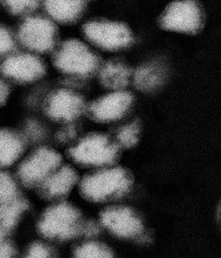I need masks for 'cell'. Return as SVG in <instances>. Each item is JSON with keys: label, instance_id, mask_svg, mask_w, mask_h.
I'll return each mask as SVG.
<instances>
[{"label": "cell", "instance_id": "cell-1", "mask_svg": "<svg viewBox=\"0 0 221 258\" xmlns=\"http://www.w3.org/2000/svg\"><path fill=\"white\" fill-rule=\"evenodd\" d=\"M43 203L44 206L39 209L36 202L29 234L51 243L81 238L83 225L87 220L76 205L69 200Z\"/></svg>", "mask_w": 221, "mask_h": 258}, {"label": "cell", "instance_id": "cell-2", "mask_svg": "<svg viewBox=\"0 0 221 258\" xmlns=\"http://www.w3.org/2000/svg\"><path fill=\"white\" fill-rule=\"evenodd\" d=\"M62 164L63 157L58 151L39 144L29 148L14 171L23 188L32 196Z\"/></svg>", "mask_w": 221, "mask_h": 258}, {"label": "cell", "instance_id": "cell-3", "mask_svg": "<svg viewBox=\"0 0 221 258\" xmlns=\"http://www.w3.org/2000/svg\"><path fill=\"white\" fill-rule=\"evenodd\" d=\"M132 176L121 167L101 169L87 173L79 180L78 191L84 201L100 203L127 192Z\"/></svg>", "mask_w": 221, "mask_h": 258}, {"label": "cell", "instance_id": "cell-4", "mask_svg": "<svg viewBox=\"0 0 221 258\" xmlns=\"http://www.w3.org/2000/svg\"><path fill=\"white\" fill-rule=\"evenodd\" d=\"M52 63L62 73L86 77L99 69L101 59L85 43L70 39L55 48Z\"/></svg>", "mask_w": 221, "mask_h": 258}, {"label": "cell", "instance_id": "cell-5", "mask_svg": "<svg viewBox=\"0 0 221 258\" xmlns=\"http://www.w3.org/2000/svg\"><path fill=\"white\" fill-rule=\"evenodd\" d=\"M119 153L118 146L105 135L90 133L79 139L68 150L69 158L85 167H101L112 164Z\"/></svg>", "mask_w": 221, "mask_h": 258}, {"label": "cell", "instance_id": "cell-6", "mask_svg": "<svg viewBox=\"0 0 221 258\" xmlns=\"http://www.w3.org/2000/svg\"><path fill=\"white\" fill-rule=\"evenodd\" d=\"M16 34L23 49L37 55L51 52L58 47V28L48 17L33 14L22 19Z\"/></svg>", "mask_w": 221, "mask_h": 258}, {"label": "cell", "instance_id": "cell-7", "mask_svg": "<svg viewBox=\"0 0 221 258\" xmlns=\"http://www.w3.org/2000/svg\"><path fill=\"white\" fill-rule=\"evenodd\" d=\"M205 23V11L197 1L171 3L158 19V25L163 30L190 35L199 33Z\"/></svg>", "mask_w": 221, "mask_h": 258}, {"label": "cell", "instance_id": "cell-8", "mask_svg": "<svg viewBox=\"0 0 221 258\" xmlns=\"http://www.w3.org/2000/svg\"><path fill=\"white\" fill-rule=\"evenodd\" d=\"M83 33L94 46L108 51L127 48L133 41V33L127 25L104 19L86 22Z\"/></svg>", "mask_w": 221, "mask_h": 258}, {"label": "cell", "instance_id": "cell-9", "mask_svg": "<svg viewBox=\"0 0 221 258\" xmlns=\"http://www.w3.org/2000/svg\"><path fill=\"white\" fill-rule=\"evenodd\" d=\"M45 66L39 55L26 50H17L0 61V75L8 83L30 84L41 80Z\"/></svg>", "mask_w": 221, "mask_h": 258}, {"label": "cell", "instance_id": "cell-10", "mask_svg": "<svg viewBox=\"0 0 221 258\" xmlns=\"http://www.w3.org/2000/svg\"><path fill=\"white\" fill-rule=\"evenodd\" d=\"M36 201L27 194L0 205V229L8 236L21 238L27 234Z\"/></svg>", "mask_w": 221, "mask_h": 258}, {"label": "cell", "instance_id": "cell-11", "mask_svg": "<svg viewBox=\"0 0 221 258\" xmlns=\"http://www.w3.org/2000/svg\"><path fill=\"white\" fill-rule=\"evenodd\" d=\"M79 173L71 165L62 164L44 180L32 194L37 202L66 201L75 188L79 186Z\"/></svg>", "mask_w": 221, "mask_h": 258}, {"label": "cell", "instance_id": "cell-12", "mask_svg": "<svg viewBox=\"0 0 221 258\" xmlns=\"http://www.w3.org/2000/svg\"><path fill=\"white\" fill-rule=\"evenodd\" d=\"M87 105L77 93L68 89H59L50 94L44 102V113L53 121L74 124L83 113Z\"/></svg>", "mask_w": 221, "mask_h": 258}, {"label": "cell", "instance_id": "cell-13", "mask_svg": "<svg viewBox=\"0 0 221 258\" xmlns=\"http://www.w3.org/2000/svg\"><path fill=\"white\" fill-rule=\"evenodd\" d=\"M133 94L118 91L101 97L87 105L86 113L97 122H111L122 118L131 107Z\"/></svg>", "mask_w": 221, "mask_h": 258}, {"label": "cell", "instance_id": "cell-14", "mask_svg": "<svg viewBox=\"0 0 221 258\" xmlns=\"http://www.w3.org/2000/svg\"><path fill=\"white\" fill-rule=\"evenodd\" d=\"M100 224L122 238H136L144 231L142 223L131 209L123 207L109 208L100 214Z\"/></svg>", "mask_w": 221, "mask_h": 258}, {"label": "cell", "instance_id": "cell-15", "mask_svg": "<svg viewBox=\"0 0 221 258\" xmlns=\"http://www.w3.org/2000/svg\"><path fill=\"white\" fill-rule=\"evenodd\" d=\"M30 145L16 124H0V169L14 170Z\"/></svg>", "mask_w": 221, "mask_h": 258}, {"label": "cell", "instance_id": "cell-16", "mask_svg": "<svg viewBox=\"0 0 221 258\" xmlns=\"http://www.w3.org/2000/svg\"><path fill=\"white\" fill-rule=\"evenodd\" d=\"M44 8L52 22L69 24L81 17L86 5L83 1H47Z\"/></svg>", "mask_w": 221, "mask_h": 258}, {"label": "cell", "instance_id": "cell-17", "mask_svg": "<svg viewBox=\"0 0 221 258\" xmlns=\"http://www.w3.org/2000/svg\"><path fill=\"white\" fill-rule=\"evenodd\" d=\"M132 71L120 61L111 60L101 67L99 78L101 84L115 91H122L127 87Z\"/></svg>", "mask_w": 221, "mask_h": 258}, {"label": "cell", "instance_id": "cell-18", "mask_svg": "<svg viewBox=\"0 0 221 258\" xmlns=\"http://www.w3.org/2000/svg\"><path fill=\"white\" fill-rule=\"evenodd\" d=\"M19 258H58V253L52 243L28 233L19 239Z\"/></svg>", "mask_w": 221, "mask_h": 258}, {"label": "cell", "instance_id": "cell-19", "mask_svg": "<svg viewBox=\"0 0 221 258\" xmlns=\"http://www.w3.org/2000/svg\"><path fill=\"white\" fill-rule=\"evenodd\" d=\"M163 77L162 68L159 65L151 63L140 67L134 72L133 83L140 91H149L160 85Z\"/></svg>", "mask_w": 221, "mask_h": 258}, {"label": "cell", "instance_id": "cell-20", "mask_svg": "<svg viewBox=\"0 0 221 258\" xmlns=\"http://www.w3.org/2000/svg\"><path fill=\"white\" fill-rule=\"evenodd\" d=\"M27 194L14 170L0 169V205Z\"/></svg>", "mask_w": 221, "mask_h": 258}, {"label": "cell", "instance_id": "cell-21", "mask_svg": "<svg viewBox=\"0 0 221 258\" xmlns=\"http://www.w3.org/2000/svg\"><path fill=\"white\" fill-rule=\"evenodd\" d=\"M84 239L74 246L72 258H115L111 249L105 244L92 238Z\"/></svg>", "mask_w": 221, "mask_h": 258}, {"label": "cell", "instance_id": "cell-22", "mask_svg": "<svg viewBox=\"0 0 221 258\" xmlns=\"http://www.w3.org/2000/svg\"><path fill=\"white\" fill-rule=\"evenodd\" d=\"M17 125L30 147L42 144L44 142L47 134L46 128L40 120L28 116Z\"/></svg>", "mask_w": 221, "mask_h": 258}, {"label": "cell", "instance_id": "cell-23", "mask_svg": "<svg viewBox=\"0 0 221 258\" xmlns=\"http://www.w3.org/2000/svg\"><path fill=\"white\" fill-rule=\"evenodd\" d=\"M18 45L16 32L6 25L0 24V61L17 51Z\"/></svg>", "mask_w": 221, "mask_h": 258}, {"label": "cell", "instance_id": "cell-24", "mask_svg": "<svg viewBox=\"0 0 221 258\" xmlns=\"http://www.w3.org/2000/svg\"><path fill=\"white\" fill-rule=\"evenodd\" d=\"M39 7V3L36 1H9L5 5L8 12L15 16L21 17L22 19L35 14Z\"/></svg>", "mask_w": 221, "mask_h": 258}, {"label": "cell", "instance_id": "cell-25", "mask_svg": "<svg viewBox=\"0 0 221 258\" xmlns=\"http://www.w3.org/2000/svg\"><path fill=\"white\" fill-rule=\"evenodd\" d=\"M140 132V123L137 120H135L121 128L117 137L122 147L132 148L138 141Z\"/></svg>", "mask_w": 221, "mask_h": 258}, {"label": "cell", "instance_id": "cell-26", "mask_svg": "<svg viewBox=\"0 0 221 258\" xmlns=\"http://www.w3.org/2000/svg\"><path fill=\"white\" fill-rule=\"evenodd\" d=\"M19 239L8 238L0 240V258H19Z\"/></svg>", "mask_w": 221, "mask_h": 258}, {"label": "cell", "instance_id": "cell-27", "mask_svg": "<svg viewBox=\"0 0 221 258\" xmlns=\"http://www.w3.org/2000/svg\"><path fill=\"white\" fill-rule=\"evenodd\" d=\"M77 128L75 124H66L58 133V140L61 143H69L73 141L77 137Z\"/></svg>", "mask_w": 221, "mask_h": 258}, {"label": "cell", "instance_id": "cell-28", "mask_svg": "<svg viewBox=\"0 0 221 258\" xmlns=\"http://www.w3.org/2000/svg\"><path fill=\"white\" fill-rule=\"evenodd\" d=\"M11 95L9 83L0 75V107L7 103Z\"/></svg>", "mask_w": 221, "mask_h": 258}]
</instances>
